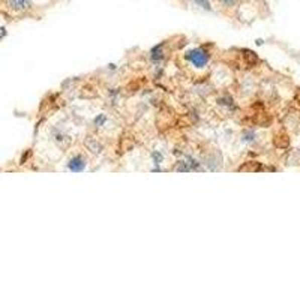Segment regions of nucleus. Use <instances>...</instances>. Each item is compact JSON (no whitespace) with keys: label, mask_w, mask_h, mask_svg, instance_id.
I'll use <instances>...</instances> for the list:
<instances>
[{"label":"nucleus","mask_w":300,"mask_h":300,"mask_svg":"<svg viewBox=\"0 0 300 300\" xmlns=\"http://www.w3.org/2000/svg\"><path fill=\"white\" fill-rule=\"evenodd\" d=\"M164 57V51H162V45H158V47H155L152 51H150V59L153 60V62H159L161 59Z\"/></svg>","instance_id":"4"},{"label":"nucleus","mask_w":300,"mask_h":300,"mask_svg":"<svg viewBox=\"0 0 300 300\" xmlns=\"http://www.w3.org/2000/svg\"><path fill=\"white\" fill-rule=\"evenodd\" d=\"M84 167H86V161H84V158H83V156H80V155L74 156V158L68 162V168H69L71 171H74V173H80V171H83V170H84Z\"/></svg>","instance_id":"2"},{"label":"nucleus","mask_w":300,"mask_h":300,"mask_svg":"<svg viewBox=\"0 0 300 300\" xmlns=\"http://www.w3.org/2000/svg\"><path fill=\"white\" fill-rule=\"evenodd\" d=\"M195 5H198L201 6L203 9H206V11H209L210 9V3H209V0H192Z\"/></svg>","instance_id":"5"},{"label":"nucleus","mask_w":300,"mask_h":300,"mask_svg":"<svg viewBox=\"0 0 300 300\" xmlns=\"http://www.w3.org/2000/svg\"><path fill=\"white\" fill-rule=\"evenodd\" d=\"M9 5L15 11H26L32 6L30 0H9Z\"/></svg>","instance_id":"3"},{"label":"nucleus","mask_w":300,"mask_h":300,"mask_svg":"<svg viewBox=\"0 0 300 300\" xmlns=\"http://www.w3.org/2000/svg\"><path fill=\"white\" fill-rule=\"evenodd\" d=\"M222 5H227V6H231V5H234V2L236 0H219Z\"/></svg>","instance_id":"6"},{"label":"nucleus","mask_w":300,"mask_h":300,"mask_svg":"<svg viewBox=\"0 0 300 300\" xmlns=\"http://www.w3.org/2000/svg\"><path fill=\"white\" fill-rule=\"evenodd\" d=\"M209 53L204 48H194L186 53V60H189L195 68H204L209 63Z\"/></svg>","instance_id":"1"},{"label":"nucleus","mask_w":300,"mask_h":300,"mask_svg":"<svg viewBox=\"0 0 300 300\" xmlns=\"http://www.w3.org/2000/svg\"><path fill=\"white\" fill-rule=\"evenodd\" d=\"M6 35V30H5V27H0V38H3Z\"/></svg>","instance_id":"7"}]
</instances>
